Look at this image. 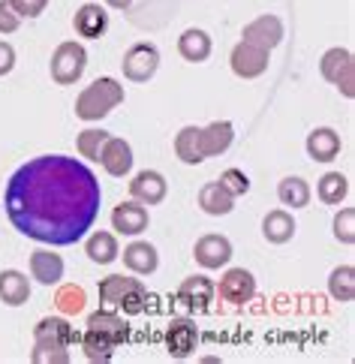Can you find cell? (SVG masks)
I'll list each match as a JSON object with an SVG mask.
<instances>
[{
    "label": "cell",
    "instance_id": "44dd1931",
    "mask_svg": "<svg viewBox=\"0 0 355 364\" xmlns=\"http://www.w3.org/2000/svg\"><path fill=\"white\" fill-rule=\"evenodd\" d=\"M340 148H344V145H340V136L334 133L332 127H317L307 136V154H310L313 163H332V160H337Z\"/></svg>",
    "mask_w": 355,
    "mask_h": 364
},
{
    "label": "cell",
    "instance_id": "484cf974",
    "mask_svg": "<svg viewBox=\"0 0 355 364\" xmlns=\"http://www.w3.org/2000/svg\"><path fill=\"white\" fill-rule=\"evenodd\" d=\"M85 253L90 262L97 265H112L117 256H121V247H117V238L112 232H90L85 241Z\"/></svg>",
    "mask_w": 355,
    "mask_h": 364
},
{
    "label": "cell",
    "instance_id": "5b68a950",
    "mask_svg": "<svg viewBox=\"0 0 355 364\" xmlns=\"http://www.w3.org/2000/svg\"><path fill=\"white\" fill-rule=\"evenodd\" d=\"M319 73L325 82L337 85V90L344 94L346 100L355 97V60H352V51L349 48H328L322 60H319Z\"/></svg>",
    "mask_w": 355,
    "mask_h": 364
},
{
    "label": "cell",
    "instance_id": "d590c367",
    "mask_svg": "<svg viewBox=\"0 0 355 364\" xmlns=\"http://www.w3.org/2000/svg\"><path fill=\"white\" fill-rule=\"evenodd\" d=\"M334 238L340 244H355V208H340L334 214Z\"/></svg>",
    "mask_w": 355,
    "mask_h": 364
},
{
    "label": "cell",
    "instance_id": "e575fe53",
    "mask_svg": "<svg viewBox=\"0 0 355 364\" xmlns=\"http://www.w3.org/2000/svg\"><path fill=\"white\" fill-rule=\"evenodd\" d=\"M55 301H58V307L67 316L82 314V310H85V289H82V286H73V283L70 286H60V292H58Z\"/></svg>",
    "mask_w": 355,
    "mask_h": 364
},
{
    "label": "cell",
    "instance_id": "d6a6232c",
    "mask_svg": "<svg viewBox=\"0 0 355 364\" xmlns=\"http://www.w3.org/2000/svg\"><path fill=\"white\" fill-rule=\"evenodd\" d=\"M106 139H109L106 129L90 127V129H82V133H78L75 148H78V154H82V157L100 163V154H102V145H106Z\"/></svg>",
    "mask_w": 355,
    "mask_h": 364
},
{
    "label": "cell",
    "instance_id": "8fae6325",
    "mask_svg": "<svg viewBox=\"0 0 355 364\" xmlns=\"http://www.w3.org/2000/svg\"><path fill=\"white\" fill-rule=\"evenodd\" d=\"M256 295V277L247 268H229L220 277V298L229 304H247Z\"/></svg>",
    "mask_w": 355,
    "mask_h": 364
},
{
    "label": "cell",
    "instance_id": "8992f818",
    "mask_svg": "<svg viewBox=\"0 0 355 364\" xmlns=\"http://www.w3.org/2000/svg\"><path fill=\"white\" fill-rule=\"evenodd\" d=\"M121 70H124V79H129V82H136V85L148 82V79H154V73L160 70V51L151 43H136L133 48H127Z\"/></svg>",
    "mask_w": 355,
    "mask_h": 364
},
{
    "label": "cell",
    "instance_id": "e0dca14e",
    "mask_svg": "<svg viewBox=\"0 0 355 364\" xmlns=\"http://www.w3.org/2000/svg\"><path fill=\"white\" fill-rule=\"evenodd\" d=\"M88 331H97V334H102V337H109V341L115 343V346H121V343H127L129 341V325L115 314L112 307H106V310H94V314L88 316V325H85Z\"/></svg>",
    "mask_w": 355,
    "mask_h": 364
},
{
    "label": "cell",
    "instance_id": "9a60e30c",
    "mask_svg": "<svg viewBox=\"0 0 355 364\" xmlns=\"http://www.w3.org/2000/svg\"><path fill=\"white\" fill-rule=\"evenodd\" d=\"M133 148H129V141L117 139V136H109L106 145H102V154H100V166L106 168L112 178H124L133 172Z\"/></svg>",
    "mask_w": 355,
    "mask_h": 364
},
{
    "label": "cell",
    "instance_id": "2e32d148",
    "mask_svg": "<svg viewBox=\"0 0 355 364\" xmlns=\"http://www.w3.org/2000/svg\"><path fill=\"white\" fill-rule=\"evenodd\" d=\"M235 141V127L229 121H214L208 124L205 129L199 127V151L202 157H220V154H226Z\"/></svg>",
    "mask_w": 355,
    "mask_h": 364
},
{
    "label": "cell",
    "instance_id": "7402d4cb",
    "mask_svg": "<svg viewBox=\"0 0 355 364\" xmlns=\"http://www.w3.org/2000/svg\"><path fill=\"white\" fill-rule=\"evenodd\" d=\"M31 298V280L16 268L0 271V301L6 307H21Z\"/></svg>",
    "mask_w": 355,
    "mask_h": 364
},
{
    "label": "cell",
    "instance_id": "3957f363",
    "mask_svg": "<svg viewBox=\"0 0 355 364\" xmlns=\"http://www.w3.org/2000/svg\"><path fill=\"white\" fill-rule=\"evenodd\" d=\"M100 301L106 307L124 310L127 316H139L144 304H148V289L139 277H124V274H109L100 280Z\"/></svg>",
    "mask_w": 355,
    "mask_h": 364
},
{
    "label": "cell",
    "instance_id": "ba28073f",
    "mask_svg": "<svg viewBox=\"0 0 355 364\" xmlns=\"http://www.w3.org/2000/svg\"><path fill=\"white\" fill-rule=\"evenodd\" d=\"M193 256H196V262H199V268L205 271H217L223 265H229V259H232V241L226 235H202L199 241H196L193 247Z\"/></svg>",
    "mask_w": 355,
    "mask_h": 364
},
{
    "label": "cell",
    "instance_id": "ac0fdd59",
    "mask_svg": "<svg viewBox=\"0 0 355 364\" xmlns=\"http://www.w3.org/2000/svg\"><path fill=\"white\" fill-rule=\"evenodd\" d=\"M73 28L78 36H85V40H100V36L109 31V12L100 4H85V6H78Z\"/></svg>",
    "mask_w": 355,
    "mask_h": 364
},
{
    "label": "cell",
    "instance_id": "cb8c5ba5",
    "mask_svg": "<svg viewBox=\"0 0 355 364\" xmlns=\"http://www.w3.org/2000/svg\"><path fill=\"white\" fill-rule=\"evenodd\" d=\"M31 277L43 286H55L63 277V259L51 250H33L31 253Z\"/></svg>",
    "mask_w": 355,
    "mask_h": 364
},
{
    "label": "cell",
    "instance_id": "7c38bea8",
    "mask_svg": "<svg viewBox=\"0 0 355 364\" xmlns=\"http://www.w3.org/2000/svg\"><path fill=\"white\" fill-rule=\"evenodd\" d=\"M214 292H217V286L211 280L196 274V277H187L178 286V301L187 307L190 314H205V310L211 307V301H214Z\"/></svg>",
    "mask_w": 355,
    "mask_h": 364
},
{
    "label": "cell",
    "instance_id": "f35d334b",
    "mask_svg": "<svg viewBox=\"0 0 355 364\" xmlns=\"http://www.w3.org/2000/svg\"><path fill=\"white\" fill-rule=\"evenodd\" d=\"M21 24V16L9 6V0H0V33H16Z\"/></svg>",
    "mask_w": 355,
    "mask_h": 364
},
{
    "label": "cell",
    "instance_id": "f546056e",
    "mask_svg": "<svg viewBox=\"0 0 355 364\" xmlns=\"http://www.w3.org/2000/svg\"><path fill=\"white\" fill-rule=\"evenodd\" d=\"M175 157L181 163H187V166H199L205 163L202 157V151H199V127H184L181 133L175 136Z\"/></svg>",
    "mask_w": 355,
    "mask_h": 364
},
{
    "label": "cell",
    "instance_id": "4fadbf2b",
    "mask_svg": "<svg viewBox=\"0 0 355 364\" xmlns=\"http://www.w3.org/2000/svg\"><path fill=\"white\" fill-rule=\"evenodd\" d=\"M241 40L271 51V48H277L283 43V21L277 16H259V18H253L250 24H244Z\"/></svg>",
    "mask_w": 355,
    "mask_h": 364
},
{
    "label": "cell",
    "instance_id": "4dcf8cb0",
    "mask_svg": "<svg viewBox=\"0 0 355 364\" xmlns=\"http://www.w3.org/2000/svg\"><path fill=\"white\" fill-rule=\"evenodd\" d=\"M317 196H319L325 205H340V202L349 196V181H346V175H340V172L322 175L319 184H317Z\"/></svg>",
    "mask_w": 355,
    "mask_h": 364
},
{
    "label": "cell",
    "instance_id": "30bf717a",
    "mask_svg": "<svg viewBox=\"0 0 355 364\" xmlns=\"http://www.w3.org/2000/svg\"><path fill=\"white\" fill-rule=\"evenodd\" d=\"M148 223H151L148 208H144L142 202H136V199L115 205V211H112V229L117 232V235L136 238V235H142V232L148 229Z\"/></svg>",
    "mask_w": 355,
    "mask_h": 364
},
{
    "label": "cell",
    "instance_id": "52a82bcc",
    "mask_svg": "<svg viewBox=\"0 0 355 364\" xmlns=\"http://www.w3.org/2000/svg\"><path fill=\"white\" fill-rule=\"evenodd\" d=\"M229 63H232V73L238 75V79H259V75L268 70V63H271V51L241 40L238 46L232 48Z\"/></svg>",
    "mask_w": 355,
    "mask_h": 364
},
{
    "label": "cell",
    "instance_id": "9c48e42d",
    "mask_svg": "<svg viewBox=\"0 0 355 364\" xmlns=\"http://www.w3.org/2000/svg\"><path fill=\"white\" fill-rule=\"evenodd\" d=\"M199 346V328L193 319H172L166 328V353L172 358H190L193 349Z\"/></svg>",
    "mask_w": 355,
    "mask_h": 364
},
{
    "label": "cell",
    "instance_id": "60d3db41",
    "mask_svg": "<svg viewBox=\"0 0 355 364\" xmlns=\"http://www.w3.org/2000/svg\"><path fill=\"white\" fill-rule=\"evenodd\" d=\"M129 4H133V0H106V6H112V9H129Z\"/></svg>",
    "mask_w": 355,
    "mask_h": 364
},
{
    "label": "cell",
    "instance_id": "83f0119b",
    "mask_svg": "<svg viewBox=\"0 0 355 364\" xmlns=\"http://www.w3.org/2000/svg\"><path fill=\"white\" fill-rule=\"evenodd\" d=\"M277 199L280 205L286 208H307L310 205V187H307V181L304 178H298V175H289L283 178L280 184H277Z\"/></svg>",
    "mask_w": 355,
    "mask_h": 364
},
{
    "label": "cell",
    "instance_id": "1f68e13d",
    "mask_svg": "<svg viewBox=\"0 0 355 364\" xmlns=\"http://www.w3.org/2000/svg\"><path fill=\"white\" fill-rule=\"evenodd\" d=\"M78 341H82V349H85V355L90 361H112L115 358V349L117 346L109 341V337H102L97 331H88L85 328V334H78Z\"/></svg>",
    "mask_w": 355,
    "mask_h": 364
},
{
    "label": "cell",
    "instance_id": "603a6c76",
    "mask_svg": "<svg viewBox=\"0 0 355 364\" xmlns=\"http://www.w3.org/2000/svg\"><path fill=\"white\" fill-rule=\"evenodd\" d=\"M199 208L211 217H226L235 208V196L220 184V181H208V184L199 190Z\"/></svg>",
    "mask_w": 355,
    "mask_h": 364
},
{
    "label": "cell",
    "instance_id": "4316f807",
    "mask_svg": "<svg viewBox=\"0 0 355 364\" xmlns=\"http://www.w3.org/2000/svg\"><path fill=\"white\" fill-rule=\"evenodd\" d=\"M33 341H51V343H63V346H73L78 341V334L73 331V325L60 316H46L36 322L33 328Z\"/></svg>",
    "mask_w": 355,
    "mask_h": 364
},
{
    "label": "cell",
    "instance_id": "6da1fadb",
    "mask_svg": "<svg viewBox=\"0 0 355 364\" xmlns=\"http://www.w3.org/2000/svg\"><path fill=\"white\" fill-rule=\"evenodd\" d=\"M102 190L97 175L75 157L46 154L18 166L6 184V217L39 244L70 247L94 229Z\"/></svg>",
    "mask_w": 355,
    "mask_h": 364
},
{
    "label": "cell",
    "instance_id": "d4e9b609",
    "mask_svg": "<svg viewBox=\"0 0 355 364\" xmlns=\"http://www.w3.org/2000/svg\"><path fill=\"white\" fill-rule=\"evenodd\" d=\"M262 235H265L268 244H286V241H292V235H295V220H292V214H289L286 208H274V211H268L265 220H262Z\"/></svg>",
    "mask_w": 355,
    "mask_h": 364
},
{
    "label": "cell",
    "instance_id": "836d02e7",
    "mask_svg": "<svg viewBox=\"0 0 355 364\" xmlns=\"http://www.w3.org/2000/svg\"><path fill=\"white\" fill-rule=\"evenodd\" d=\"M33 364H70V353L63 343H51V341H33Z\"/></svg>",
    "mask_w": 355,
    "mask_h": 364
},
{
    "label": "cell",
    "instance_id": "ab89813d",
    "mask_svg": "<svg viewBox=\"0 0 355 364\" xmlns=\"http://www.w3.org/2000/svg\"><path fill=\"white\" fill-rule=\"evenodd\" d=\"M16 70V48L0 40V75H9Z\"/></svg>",
    "mask_w": 355,
    "mask_h": 364
},
{
    "label": "cell",
    "instance_id": "f1b7e54d",
    "mask_svg": "<svg viewBox=\"0 0 355 364\" xmlns=\"http://www.w3.org/2000/svg\"><path fill=\"white\" fill-rule=\"evenodd\" d=\"M328 295L340 304H349L355 298V268L352 265H337L328 274Z\"/></svg>",
    "mask_w": 355,
    "mask_h": 364
},
{
    "label": "cell",
    "instance_id": "277c9868",
    "mask_svg": "<svg viewBox=\"0 0 355 364\" xmlns=\"http://www.w3.org/2000/svg\"><path fill=\"white\" fill-rule=\"evenodd\" d=\"M85 67H88V51L82 43L75 40H67L55 48V55H51V79L58 85H75L78 79L85 75Z\"/></svg>",
    "mask_w": 355,
    "mask_h": 364
},
{
    "label": "cell",
    "instance_id": "5bb4252c",
    "mask_svg": "<svg viewBox=\"0 0 355 364\" xmlns=\"http://www.w3.org/2000/svg\"><path fill=\"white\" fill-rule=\"evenodd\" d=\"M169 193L166 178L157 168H142V172L129 181V196L142 205H160Z\"/></svg>",
    "mask_w": 355,
    "mask_h": 364
},
{
    "label": "cell",
    "instance_id": "d6986e66",
    "mask_svg": "<svg viewBox=\"0 0 355 364\" xmlns=\"http://www.w3.org/2000/svg\"><path fill=\"white\" fill-rule=\"evenodd\" d=\"M124 265L133 271V274L148 277L160 268V253H157V247L148 241H133V244L124 247Z\"/></svg>",
    "mask_w": 355,
    "mask_h": 364
},
{
    "label": "cell",
    "instance_id": "8d00e7d4",
    "mask_svg": "<svg viewBox=\"0 0 355 364\" xmlns=\"http://www.w3.org/2000/svg\"><path fill=\"white\" fill-rule=\"evenodd\" d=\"M220 184L226 187L235 199H238V196H247V193H250V178L241 172V168H226V172L220 175Z\"/></svg>",
    "mask_w": 355,
    "mask_h": 364
},
{
    "label": "cell",
    "instance_id": "ffe728a7",
    "mask_svg": "<svg viewBox=\"0 0 355 364\" xmlns=\"http://www.w3.org/2000/svg\"><path fill=\"white\" fill-rule=\"evenodd\" d=\"M211 48H214L211 36H208L202 28H187L178 36V55L190 63H205L211 58Z\"/></svg>",
    "mask_w": 355,
    "mask_h": 364
},
{
    "label": "cell",
    "instance_id": "74e56055",
    "mask_svg": "<svg viewBox=\"0 0 355 364\" xmlns=\"http://www.w3.org/2000/svg\"><path fill=\"white\" fill-rule=\"evenodd\" d=\"M9 6L18 12L21 18H39L48 6V0H9Z\"/></svg>",
    "mask_w": 355,
    "mask_h": 364
},
{
    "label": "cell",
    "instance_id": "7a4b0ae2",
    "mask_svg": "<svg viewBox=\"0 0 355 364\" xmlns=\"http://www.w3.org/2000/svg\"><path fill=\"white\" fill-rule=\"evenodd\" d=\"M124 102V85H117L115 79L109 75H102V79L90 82L82 94L75 100V118L78 121H100L106 118L112 109H117Z\"/></svg>",
    "mask_w": 355,
    "mask_h": 364
}]
</instances>
